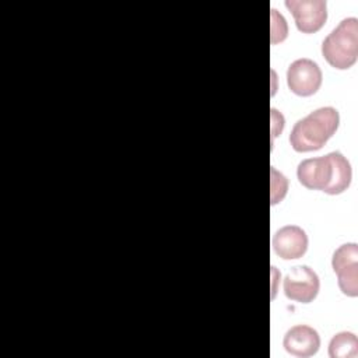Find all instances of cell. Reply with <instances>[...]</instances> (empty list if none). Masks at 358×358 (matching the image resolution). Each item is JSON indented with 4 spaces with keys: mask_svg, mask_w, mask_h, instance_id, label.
Masks as SVG:
<instances>
[{
    "mask_svg": "<svg viewBox=\"0 0 358 358\" xmlns=\"http://www.w3.org/2000/svg\"><path fill=\"white\" fill-rule=\"evenodd\" d=\"M296 176L299 183L306 189L322 190L327 194H340L348 189L352 171L348 159L340 151H333L323 157L301 161Z\"/></svg>",
    "mask_w": 358,
    "mask_h": 358,
    "instance_id": "6da1fadb",
    "label": "cell"
},
{
    "mask_svg": "<svg viewBox=\"0 0 358 358\" xmlns=\"http://www.w3.org/2000/svg\"><path fill=\"white\" fill-rule=\"evenodd\" d=\"M340 123L337 109L323 106L299 119L289 134L291 147L298 152H308L322 148L336 133Z\"/></svg>",
    "mask_w": 358,
    "mask_h": 358,
    "instance_id": "7a4b0ae2",
    "label": "cell"
},
{
    "mask_svg": "<svg viewBox=\"0 0 358 358\" xmlns=\"http://www.w3.org/2000/svg\"><path fill=\"white\" fill-rule=\"evenodd\" d=\"M326 62L338 70L350 69L358 57V20L347 17L322 42Z\"/></svg>",
    "mask_w": 358,
    "mask_h": 358,
    "instance_id": "3957f363",
    "label": "cell"
},
{
    "mask_svg": "<svg viewBox=\"0 0 358 358\" xmlns=\"http://www.w3.org/2000/svg\"><path fill=\"white\" fill-rule=\"evenodd\" d=\"M331 267L337 274L340 291L347 296L358 295V245L344 243L338 246L331 257Z\"/></svg>",
    "mask_w": 358,
    "mask_h": 358,
    "instance_id": "277c9868",
    "label": "cell"
},
{
    "mask_svg": "<svg viewBox=\"0 0 358 358\" xmlns=\"http://www.w3.org/2000/svg\"><path fill=\"white\" fill-rule=\"evenodd\" d=\"M322 78L319 64L306 57L294 60L287 70L288 88L299 96L313 95L320 88Z\"/></svg>",
    "mask_w": 358,
    "mask_h": 358,
    "instance_id": "5b68a950",
    "label": "cell"
},
{
    "mask_svg": "<svg viewBox=\"0 0 358 358\" xmlns=\"http://www.w3.org/2000/svg\"><path fill=\"white\" fill-rule=\"evenodd\" d=\"M320 288L317 274L308 266H295L284 278V294L288 299L301 303L312 302Z\"/></svg>",
    "mask_w": 358,
    "mask_h": 358,
    "instance_id": "8992f818",
    "label": "cell"
},
{
    "mask_svg": "<svg viewBox=\"0 0 358 358\" xmlns=\"http://www.w3.org/2000/svg\"><path fill=\"white\" fill-rule=\"evenodd\" d=\"M285 6L294 15L296 28L303 34L319 31L327 20V4L323 0H287Z\"/></svg>",
    "mask_w": 358,
    "mask_h": 358,
    "instance_id": "52a82bcc",
    "label": "cell"
},
{
    "mask_svg": "<svg viewBox=\"0 0 358 358\" xmlns=\"http://www.w3.org/2000/svg\"><path fill=\"white\" fill-rule=\"evenodd\" d=\"M271 243L281 259H299L308 249V235L298 225H285L274 234Z\"/></svg>",
    "mask_w": 358,
    "mask_h": 358,
    "instance_id": "ba28073f",
    "label": "cell"
},
{
    "mask_svg": "<svg viewBox=\"0 0 358 358\" xmlns=\"http://www.w3.org/2000/svg\"><path fill=\"white\" fill-rule=\"evenodd\" d=\"M282 345L291 355L306 358L317 352L320 347V337L313 327L306 324H296L285 333Z\"/></svg>",
    "mask_w": 358,
    "mask_h": 358,
    "instance_id": "9c48e42d",
    "label": "cell"
},
{
    "mask_svg": "<svg viewBox=\"0 0 358 358\" xmlns=\"http://www.w3.org/2000/svg\"><path fill=\"white\" fill-rule=\"evenodd\" d=\"M330 358H354L358 355V340L351 331H340L329 343Z\"/></svg>",
    "mask_w": 358,
    "mask_h": 358,
    "instance_id": "30bf717a",
    "label": "cell"
},
{
    "mask_svg": "<svg viewBox=\"0 0 358 358\" xmlns=\"http://www.w3.org/2000/svg\"><path fill=\"white\" fill-rule=\"evenodd\" d=\"M270 175H271V182H270V186H271V204L274 206V204L280 203L284 199V196L287 194L288 180L274 166H271Z\"/></svg>",
    "mask_w": 358,
    "mask_h": 358,
    "instance_id": "8fae6325",
    "label": "cell"
},
{
    "mask_svg": "<svg viewBox=\"0 0 358 358\" xmlns=\"http://www.w3.org/2000/svg\"><path fill=\"white\" fill-rule=\"evenodd\" d=\"M288 27L285 18L275 10H271V43L281 42L287 38Z\"/></svg>",
    "mask_w": 358,
    "mask_h": 358,
    "instance_id": "7c38bea8",
    "label": "cell"
},
{
    "mask_svg": "<svg viewBox=\"0 0 358 358\" xmlns=\"http://www.w3.org/2000/svg\"><path fill=\"white\" fill-rule=\"evenodd\" d=\"M271 133H273V138L275 136H278L281 131H282V127H284V116L275 110V109H271Z\"/></svg>",
    "mask_w": 358,
    "mask_h": 358,
    "instance_id": "4fadbf2b",
    "label": "cell"
}]
</instances>
